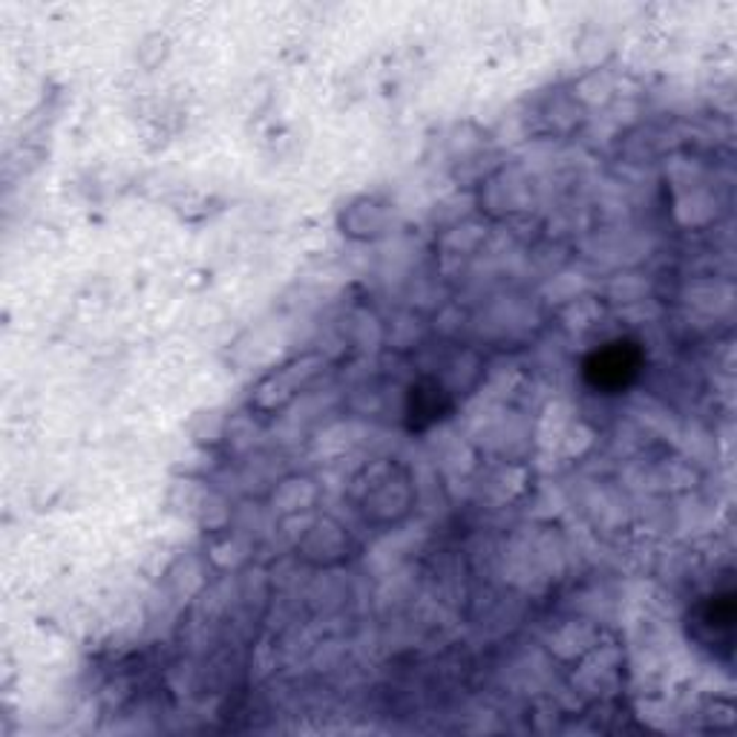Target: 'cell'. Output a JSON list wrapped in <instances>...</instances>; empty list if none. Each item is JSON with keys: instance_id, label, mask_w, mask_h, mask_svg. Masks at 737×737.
<instances>
[{"instance_id": "1", "label": "cell", "mask_w": 737, "mask_h": 737, "mask_svg": "<svg viewBox=\"0 0 737 737\" xmlns=\"http://www.w3.org/2000/svg\"><path fill=\"white\" fill-rule=\"evenodd\" d=\"M639 369H643V349H639L637 343L628 340L605 343L582 366L588 383L593 389H602V392H623V389H628L637 380Z\"/></svg>"}, {"instance_id": "3", "label": "cell", "mask_w": 737, "mask_h": 737, "mask_svg": "<svg viewBox=\"0 0 737 737\" xmlns=\"http://www.w3.org/2000/svg\"><path fill=\"white\" fill-rule=\"evenodd\" d=\"M447 395L438 383H418L410 392V410L406 412H410L412 426H426L442 418V412H447Z\"/></svg>"}, {"instance_id": "2", "label": "cell", "mask_w": 737, "mask_h": 737, "mask_svg": "<svg viewBox=\"0 0 737 737\" xmlns=\"http://www.w3.org/2000/svg\"><path fill=\"white\" fill-rule=\"evenodd\" d=\"M700 628L708 634L715 646L732 648V628H735V593H715L700 608Z\"/></svg>"}]
</instances>
